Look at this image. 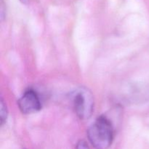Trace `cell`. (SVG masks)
I'll use <instances>...</instances> for the list:
<instances>
[{
    "mask_svg": "<svg viewBox=\"0 0 149 149\" xmlns=\"http://www.w3.org/2000/svg\"><path fill=\"white\" fill-rule=\"evenodd\" d=\"M76 149H90L88 146V144L87 142L83 140H80L78 141L76 146Z\"/></svg>",
    "mask_w": 149,
    "mask_h": 149,
    "instance_id": "5",
    "label": "cell"
},
{
    "mask_svg": "<svg viewBox=\"0 0 149 149\" xmlns=\"http://www.w3.org/2000/svg\"><path fill=\"white\" fill-rule=\"evenodd\" d=\"M20 111L24 114H31L39 111L42 109V102L38 93L33 89H28L17 101Z\"/></svg>",
    "mask_w": 149,
    "mask_h": 149,
    "instance_id": "3",
    "label": "cell"
},
{
    "mask_svg": "<svg viewBox=\"0 0 149 149\" xmlns=\"http://www.w3.org/2000/svg\"><path fill=\"white\" fill-rule=\"evenodd\" d=\"M113 127L107 116H100L89 127L87 135L95 149H109L113 140Z\"/></svg>",
    "mask_w": 149,
    "mask_h": 149,
    "instance_id": "1",
    "label": "cell"
},
{
    "mask_svg": "<svg viewBox=\"0 0 149 149\" xmlns=\"http://www.w3.org/2000/svg\"><path fill=\"white\" fill-rule=\"evenodd\" d=\"M0 121H1V125L2 126L5 123L7 120V115H8V111H7V106L4 101L3 97L1 98V102H0Z\"/></svg>",
    "mask_w": 149,
    "mask_h": 149,
    "instance_id": "4",
    "label": "cell"
},
{
    "mask_svg": "<svg viewBox=\"0 0 149 149\" xmlns=\"http://www.w3.org/2000/svg\"><path fill=\"white\" fill-rule=\"evenodd\" d=\"M71 100L76 114L81 120L91 117L94 111V97L87 87H81L72 92Z\"/></svg>",
    "mask_w": 149,
    "mask_h": 149,
    "instance_id": "2",
    "label": "cell"
},
{
    "mask_svg": "<svg viewBox=\"0 0 149 149\" xmlns=\"http://www.w3.org/2000/svg\"><path fill=\"white\" fill-rule=\"evenodd\" d=\"M20 1H21L22 3H23V4H27L28 1H29V0H20Z\"/></svg>",
    "mask_w": 149,
    "mask_h": 149,
    "instance_id": "6",
    "label": "cell"
}]
</instances>
